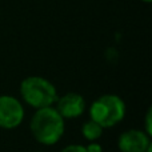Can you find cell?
Returning a JSON list of instances; mask_svg holds the SVG:
<instances>
[{"label":"cell","mask_w":152,"mask_h":152,"mask_svg":"<svg viewBox=\"0 0 152 152\" xmlns=\"http://www.w3.org/2000/svg\"><path fill=\"white\" fill-rule=\"evenodd\" d=\"M34 137L44 145H52L60 140L64 134V119L56 108H39L29 124Z\"/></svg>","instance_id":"6da1fadb"},{"label":"cell","mask_w":152,"mask_h":152,"mask_svg":"<svg viewBox=\"0 0 152 152\" xmlns=\"http://www.w3.org/2000/svg\"><path fill=\"white\" fill-rule=\"evenodd\" d=\"M91 120L102 128L113 127L123 120L126 115V104L116 95H103L92 103L89 108Z\"/></svg>","instance_id":"7a4b0ae2"},{"label":"cell","mask_w":152,"mask_h":152,"mask_svg":"<svg viewBox=\"0 0 152 152\" xmlns=\"http://www.w3.org/2000/svg\"><path fill=\"white\" fill-rule=\"evenodd\" d=\"M20 94L29 105L37 110L51 107L58 100L53 84L40 76H29L24 79L20 84Z\"/></svg>","instance_id":"3957f363"},{"label":"cell","mask_w":152,"mask_h":152,"mask_svg":"<svg viewBox=\"0 0 152 152\" xmlns=\"http://www.w3.org/2000/svg\"><path fill=\"white\" fill-rule=\"evenodd\" d=\"M24 119V110L18 99L8 95L0 96V127L5 129L16 128Z\"/></svg>","instance_id":"277c9868"},{"label":"cell","mask_w":152,"mask_h":152,"mask_svg":"<svg viewBox=\"0 0 152 152\" xmlns=\"http://www.w3.org/2000/svg\"><path fill=\"white\" fill-rule=\"evenodd\" d=\"M119 150L121 152H145L151 145L147 134L139 129H129L119 137Z\"/></svg>","instance_id":"5b68a950"},{"label":"cell","mask_w":152,"mask_h":152,"mask_svg":"<svg viewBox=\"0 0 152 152\" xmlns=\"http://www.w3.org/2000/svg\"><path fill=\"white\" fill-rule=\"evenodd\" d=\"M56 102H58L56 111L60 113V116L63 119L77 118L86 111V100H84V97L79 94H75V92L64 95Z\"/></svg>","instance_id":"8992f818"},{"label":"cell","mask_w":152,"mask_h":152,"mask_svg":"<svg viewBox=\"0 0 152 152\" xmlns=\"http://www.w3.org/2000/svg\"><path fill=\"white\" fill-rule=\"evenodd\" d=\"M81 132H83V136L86 137L87 140L94 142V140L99 139V137L102 136L103 128L97 123H95L94 120H89V121H87V123L83 124V127H81Z\"/></svg>","instance_id":"52a82bcc"},{"label":"cell","mask_w":152,"mask_h":152,"mask_svg":"<svg viewBox=\"0 0 152 152\" xmlns=\"http://www.w3.org/2000/svg\"><path fill=\"white\" fill-rule=\"evenodd\" d=\"M60 152H87L86 151V147H83V145H68V147L63 148Z\"/></svg>","instance_id":"ba28073f"},{"label":"cell","mask_w":152,"mask_h":152,"mask_svg":"<svg viewBox=\"0 0 152 152\" xmlns=\"http://www.w3.org/2000/svg\"><path fill=\"white\" fill-rule=\"evenodd\" d=\"M86 151L87 152H103V148L97 143H91V144H88L86 147Z\"/></svg>","instance_id":"9c48e42d"},{"label":"cell","mask_w":152,"mask_h":152,"mask_svg":"<svg viewBox=\"0 0 152 152\" xmlns=\"http://www.w3.org/2000/svg\"><path fill=\"white\" fill-rule=\"evenodd\" d=\"M145 124H147V135H151V111H148L147 118H145Z\"/></svg>","instance_id":"30bf717a"},{"label":"cell","mask_w":152,"mask_h":152,"mask_svg":"<svg viewBox=\"0 0 152 152\" xmlns=\"http://www.w3.org/2000/svg\"><path fill=\"white\" fill-rule=\"evenodd\" d=\"M142 1H145V3H151L152 0H142Z\"/></svg>","instance_id":"8fae6325"}]
</instances>
